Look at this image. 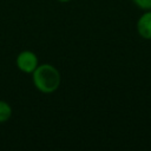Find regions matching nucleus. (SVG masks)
<instances>
[{
  "mask_svg": "<svg viewBox=\"0 0 151 151\" xmlns=\"http://www.w3.org/2000/svg\"><path fill=\"white\" fill-rule=\"evenodd\" d=\"M32 81L38 91L50 94L59 88L61 76L58 68L52 64H39L32 73Z\"/></svg>",
  "mask_w": 151,
  "mask_h": 151,
  "instance_id": "obj_1",
  "label": "nucleus"
},
{
  "mask_svg": "<svg viewBox=\"0 0 151 151\" xmlns=\"http://www.w3.org/2000/svg\"><path fill=\"white\" fill-rule=\"evenodd\" d=\"M15 65H17L18 70L21 71L22 73L32 74L39 65V59H38V55L34 52L25 50V51H21L17 55Z\"/></svg>",
  "mask_w": 151,
  "mask_h": 151,
  "instance_id": "obj_2",
  "label": "nucleus"
},
{
  "mask_svg": "<svg viewBox=\"0 0 151 151\" xmlns=\"http://www.w3.org/2000/svg\"><path fill=\"white\" fill-rule=\"evenodd\" d=\"M136 29L144 40H151V9L143 11L136 22Z\"/></svg>",
  "mask_w": 151,
  "mask_h": 151,
  "instance_id": "obj_3",
  "label": "nucleus"
},
{
  "mask_svg": "<svg viewBox=\"0 0 151 151\" xmlns=\"http://www.w3.org/2000/svg\"><path fill=\"white\" fill-rule=\"evenodd\" d=\"M11 117H12L11 105L5 100H0V124L6 123Z\"/></svg>",
  "mask_w": 151,
  "mask_h": 151,
  "instance_id": "obj_4",
  "label": "nucleus"
},
{
  "mask_svg": "<svg viewBox=\"0 0 151 151\" xmlns=\"http://www.w3.org/2000/svg\"><path fill=\"white\" fill-rule=\"evenodd\" d=\"M138 8L143 9V11H147L151 9V0H131Z\"/></svg>",
  "mask_w": 151,
  "mask_h": 151,
  "instance_id": "obj_5",
  "label": "nucleus"
},
{
  "mask_svg": "<svg viewBox=\"0 0 151 151\" xmlns=\"http://www.w3.org/2000/svg\"><path fill=\"white\" fill-rule=\"evenodd\" d=\"M57 1H59V2H68L71 0H57Z\"/></svg>",
  "mask_w": 151,
  "mask_h": 151,
  "instance_id": "obj_6",
  "label": "nucleus"
}]
</instances>
